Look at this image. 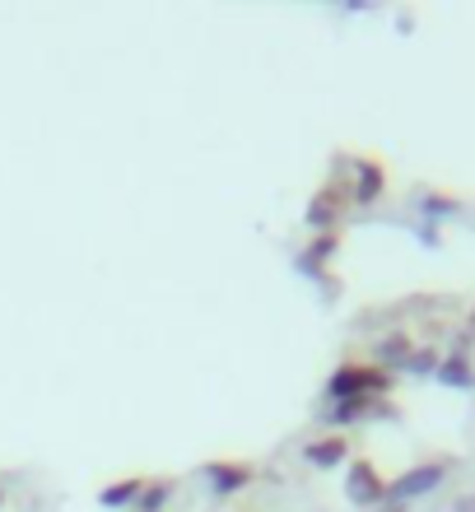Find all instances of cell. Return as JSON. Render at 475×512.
Here are the masks:
<instances>
[{"label":"cell","instance_id":"6da1fadb","mask_svg":"<svg viewBox=\"0 0 475 512\" xmlns=\"http://www.w3.org/2000/svg\"><path fill=\"white\" fill-rule=\"evenodd\" d=\"M392 387V373L378 364H340L326 382V396L331 401H368V396H378V391Z\"/></svg>","mask_w":475,"mask_h":512},{"label":"cell","instance_id":"277c9868","mask_svg":"<svg viewBox=\"0 0 475 512\" xmlns=\"http://www.w3.org/2000/svg\"><path fill=\"white\" fill-rule=\"evenodd\" d=\"M205 475H210V485H215L219 499H229V494H238V489L252 485L257 466H252V461H210Z\"/></svg>","mask_w":475,"mask_h":512},{"label":"cell","instance_id":"9c48e42d","mask_svg":"<svg viewBox=\"0 0 475 512\" xmlns=\"http://www.w3.org/2000/svg\"><path fill=\"white\" fill-rule=\"evenodd\" d=\"M438 378L452 382V387H471V368H466L462 354H452L448 364H438Z\"/></svg>","mask_w":475,"mask_h":512},{"label":"cell","instance_id":"8fae6325","mask_svg":"<svg viewBox=\"0 0 475 512\" xmlns=\"http://www.w3.org/2000/svg\"><path fill=\"white\" fill-rule=\"evenodd\" d=\"M0 499H5V494H0Z\"/></svg>","mask_w":475,"mask_h":512},{"label":"cell","instance_id":"8992f818","mask_svg":"<svg viewBox=\"0 0 475 512\" xmlns=\"http://www.w3.org/2000/svg\"><path fill=\"white\" fill-rule=\"evenodd\" d=\"M345 452H350V443H345L340 433H331V438H313V443L303 447V457L313 461V466H340Z\"/></svg>","mask_w":475,"mask_h":512},{"label":"cell","instance_id":"30bf717a","mask_svg":"<svg viewBox=\"0 0 475 512\" xmlns=\"http://www.w3.org/2000/svg\"><path fill=\"white\" fill-rule=\"evenodd\" d=\"M471 331H475V312H471Z\"/></svg>","mask_w":475,"mask_h":512},{"label":"cell","instance_id":"52a82bcc","mask_svg":"<svg viewBox=\"0 0 475 512\" xmlns=\"http://www.w3.org/2000/svg\"><path fill=\"white\" fill-rule=\"evenodd\" d=\"M340 205H345L340 187H322V191L313 196V205H308V224H313V229H322V215H326V224H336Z\"/></svg>","mask_w":475,"mask_h":512},{"label":"cell","instance_id":"3957f363","mask_svg":"<svg viewBox=\"0 0 475 512\" xmlns=\"http://www.w3.org/2000/svg\"><path fill=\"white\" fill-rule=\"evenodd\" d=\"M350 499L354 503H382L387 499V480L378 475V466L368 457H359V461H350Z\"/></svg>","mask_w":475,"mask_h":512},{"label":"cell","instance_id":"ba28073f","mask_svg":"<svg viewBox=\"0 0 475 512\" xmlns=\"http://www.w3.org/2000/svg\"><path fill=\"white\" fill-rule=\"evenodd\" d=\"M140 489H145V475H126V480H112V485L98 494V503H103V508H122V503L140 499Z\"/></svg>","mask_w":475,"mask_h":512},{"label":"cell","instance_id":"7a4b0ae2","mask_svg":"<svg viewBox=\"0 0 475 512\" xmlns=\"http://www.w3.org/2000/svg\"><path fill=\"white\" fill-rule=\"evenodd\" d=\"M452 471L448 457H429L420 461V466H410L406 475H396V480H387V499H420V494H429V489L443 485V475Z\"/></svg>","mask_w":475,"mask_h":512},{"label":"cell","instance_id":"5b68a950","mask_svg":"<svg viewBox=\"0 0 475 512\" xmlns=\"http://www.w3.org/2000/svg\"><path fill=\"white\" fill-rule=\"evenodd\" d=\"M387 191V173H382V163L378 159H364L359 163V173H354V191H350V201L359 205H373Z\"/></svg>","mask_w":475,"mask_h":512}]
</instances>
